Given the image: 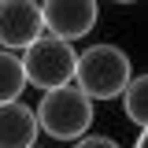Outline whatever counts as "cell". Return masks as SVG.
Returning <instances> with one entry per match:
<instances>
[{
    "instance_id": "8",
    "label": "cell",
    "mask_w": 148,
    "mask_h": 148,
    "mask_svg": "<svg viewBox=\"0 0 148 148\" xmlns=\"http://www.w3.org/2000/svg\"><path fill=\"white\" fill-rule=\"evenodd\" d=\"M122 108H126V119L133 122V126L148 130V71L133 74L130 89L122 92Z\"/></svg>"
},
{
    "instance_id": "7",
    "label": "cell",
    "mask_w": 148,
    "mask_h": 148,
    "mask_svg": "<svg viewBox=\"0 0 148 148\" xmlns=\"http://www.w3.org/2000/svg\"><path fill=\"white\" fill-rule=\"evenodd\" d=\"M26 89V71H22V56L4 52L0 48V104H15Z\"/></svg>"
},
{
    "instance_id": "9",
    "label": "cell",
    "mask_w": 148,
    "mask_h": 148,
    "mask_svg": "<svg viewBox=\"0 0 148 148\" xmlns=\"http://www.w3.org/2000/svg\"><path fill=\"white\" fill-rule=\"evenodd\" d=\"M74 148H122V145L108 133H85L82 141H74Z\"/></svg>"
},
{
    "instance_id": "3",
    "label": "cell",
    "mask_w": 148,
    "mask_h": 148,
    "mask_svg": "<svg viewBox=\"0 0 148 148\" xmlns=\"http://www.w3.org/2000/svg\"><path fill=\"white\" fill-rule=\"evenodd\" d=\"M22 71H26V85H37L41 92L63 89V85L74 82L78 52H74L71 41H59V37L45 34L22 52Z\"/></svg>"
},
{
    "instance_id": "6",
    "label": "cell",
    "mask_w": 148,
    "mask_h": 148,
    "mask_svg": "<svg viewBox=\"0 0 148 148\" xmlns=\"http://www.w3.org/2000/svg\"><path fill=\"white\" fill-rule=\"evenodd\" d=\"M37 111L30 104H0V148H37Z\"/></svg>"
},
{
    "instance_id": "4",
    "label": "cell",
    "mask_w": 148,
    "mask_h": 148,
    "mask_svg": "<svg viewBox=\"0 0 148 148\" xmlns=\"http://www.w3.org/2000/svg\"><path fill=\"white\" fill-rule=\"evenodd\" d=\"M37 37H45V15L37 0H0V48L26 52Z\"/></svg>"
},
{
    "instance_id": "11",
    "label": "cell",
    "mask_w": 148,
    "mask_h": 148,
    "mask_svg": "<svg viewBox=\"0 0 148 148\" xmlns=\"http://www.w3.org/2000/svg\"><path fill=\"white\" fill-rule=\"evenodd\" d=\"M111 4H137V0H111Z\"/></svg>"
},
{
    "instance_id": "1",
    "label": "cell",
    "mask_w": 148,
    "mask_h": 148,
    "mask_svg": "<svg viewBox=\"0 0 148 148\" xmlns=\"http://www.w3.org/2000/svg\"><path fill=\"white\" fill-rule=\"evenodd\" d=\"M74 82L78 89L85 92L89 100H119L122 92L130 89L133 82V63L130 56L111 45V41H100V45H89L85 52H78V71H74Z\"/></svg>"
},
{
    "instance_id": "5",
    "label": "cell",
    "mask_w": 148,
    "mask_h": 148,
    "mask_svg": "<svg viewBox=\"0 0 148 148\" xmlns=\"http://www.w3.org/2000/svg\"><path fill=\"white\" fill-rule=\"evenodd\" d=\"M41 15H45V30L52 37L74 45L92 34V26L100 18V4L96 0H45Z\"/></svg>"
},
{
    "instance_id": "2",
    "label": "cell",
    "mask_w": 148,
    "mask_h": 148,
    "mask_svg": "<svg viewBox=\"0 0 148 148\" xmlns=\"http://www.w3.org/2000/svg\"><path fill=\"white\" fill-rule=\"evenodd\" d=\"M34 111H37V126L52 141H82L92 126V100L78 85L45 92Z\"/></svg>"
},
{
    "instance_id": "10",
    "label": "cell",
    "mask_w": 148,
    "mask_h": 148,
    "mask_svg": "<svg viewBox=\"0 0 148 148\" xmlns=\"http://www.w3.org/2000/svg\"><path fill=\"white\" fill-rule=\"evenodd\" d=\"M133 148H148V130H141V137H137V145Z\"/></svg>"
}]
</instances>
